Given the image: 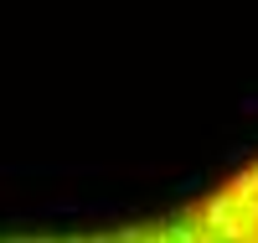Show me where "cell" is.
<instances>
[{
  "instance_id": "6da1fadb",
  "label": "cell",
  "mask_w": 258,
  "mask_h": 243,
  "mask_svg": "<svg viewBox=\"0 0 258 243\" xmlns=\"http://www.w3.org/2000/svg\"><path fill=\"white\" fill-rule=\"evenodd\" d=\"M0 243H258V156H248L243 166L222 171L212 186L160 212L93 223V228L0 233Z\"/></svg>"
}]
</instances>
